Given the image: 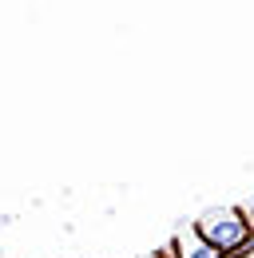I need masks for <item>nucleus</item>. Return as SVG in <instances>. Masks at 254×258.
Here are the masks:
<instances>
[{
    "label": "nucleus",
    "instance_id": "1",
    "mask_svg": "<svg viewBox=\"0 0 254 258\" xmlns=\"http://www.w3.org/2000/svg\"><path fill=\"white\" fill-rule=\"evenodd\" d=\"M211 246H219L222 254H238V250H246V242H250V223H246V215L238 211V207H215V211H207L199 226H195Z\"/></svg>",
    "mask_w": 254,
    "mask_h": 258
},
{
    "label": "nucleus",
    "instance_id": "2",
    "mask_svg": "<svg viewBox=\"0 0 254 258\" xmlns=\"http://www.w3.org/2000/svg\"><path fill=\"white\" fill-rule=\"evenodd\" d=\"M171 258H226V254H222L219 246H211L195 226H187V230L175 234V242H171Z\"/></svg>",
    "mask_w": 254,
    "mask_h": 258
},
{
    "label": "nucleus",
    "instance_id": "3",
    "mask_svg": "<svg viewBox=\"0 0 254 258\" xmlns=\"http://www.w3.org/2000/svg\"><path fill=\"white\" fill-rule=\"evenodd\" d=\"M147 258H171V246H163V250H155V254H147Z\"/></svg>",
    "mask_w": 254,
    "mask_h": 258
}]
</instances>
